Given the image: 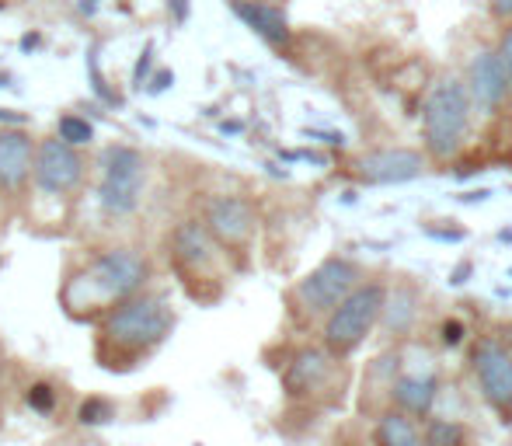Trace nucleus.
Masks as SVG:
<instances>
[{"label": "nucleus", "instance_id": "5701e85b", "mask_svg": "<svg viewBox=\"0 0 512 446\" xmlns=\"http://www.w3.org/2000/svg\"><path fill=\"white\" fill-rule=\"evenodd\" d=\"M88 74H91V88H95L98 98H105V102H119V98L105 88V77H102V70H98V53H95V49L88 53Z\"/></svg>", "mask_w": 512, "mask_h": 446}, {"label": "nucleus", "instance_id": "0eeeda50", "mask_svg": "<svg viewBox=\"0 0 512 446\" xmlns=\"http://www.w3.org/2000/svg\"><path fill=\"white\" fill-rule=\"evenodd\" d=\"M359 286V265L349 258H324L314 272H307L300 279V286L293 290V300L300 304V311L317 318V314H331L352 290Z\"/></svg>", "mask_w": 512, "mask_h": 446}, {"label": "nucleus", "instance_id": "dca6fc26", "mask_svg": "<svg viewBox=\"0 0 512 446\" xmlns=\"http://www.w3.org/2000/svg\"><path fill=\"white\" fill-rule=\"evenodd\" d=\"M436 377L429 373H408V377L394 380V405L401 415H425L436 401Z\"/></svg>", "mask_w": 512, "mask_h": 446}, {"label": "nucleus", "instance_id": "423d86ee", "mask_svg": "<svg viewBox=\"0 0 512 446\" xmlns=\"http://www.w3.org/2000/svg\"><path fill=\"white\" fill-rule=\"evenodd\" d=\"M84 164L81 150L63 143L60 136H46L35 140V161H32V185L42 199H70L84 182Z\"/></svg>", "mask_w": 512, "mask_h": 446}, {"label": "nucleus", "instance_id": "393cba45", "mask_svg": "<svg viewBox=\"0 0 512 446\" xmlns=\"http://www.w3.org/2000/svg\"><path fill=\"white\" fill-rule=\"evenodd\" d=\"M495 56H499L502 70H506V81H509V91H512V25L502 32V42H499V49H495Z\"/></svg>", "mask_w": 512, "mask_h": 446}, {"label": "nucleus", "instance_id": "f257e3e1", "mask_svg": "<svg viewBox=\"0 0 512 446\" xmlns=\"http://www.w3.org/2000/svg\"><path fill=\"white\" fill-rule=\"evenodd\" d=\"M150 279V258L140 248H105L91 262H84L70 279L63 283L60 300L70 318L77 321H98L105 311L119 307L122 300L136 297L147 290Z\"/></svg>", "mask_w": 512, "mask_h": 446}, {"label": "nucleus", "instance_id": "b1692460", "mask_svg": "<svg viewBox=\"0 0 512 446\" xmlns=\"http://www.w3.org/2000/svg\"><path fill=\"white\" fill-rule=\"evenodd\" d=\"M150 67H154V46L147 42V49H143L140 60H136V67H133V88H143V84H147Z\"/></svg>", "mask_w": 512, "mask_h": 446}, {"label": "nucleus", "instance_id": "412c9836", "mask_svg": "<svg viewBox=\"0 0 512 446\" xmlns=\"http://www.w3.org/2000/svg\"><path fill=\"white\" fill-rule=\"evenodd\" d=\"M422 443L425 446H464V429L450 419H432Z\"/></svg>", "mask_w": 512, "mask_h": 446}, {"label": "nucleus", "instance_id": "f03ea898", "mask_svg": "<svg viewBox=\"0 0 512 446\" xmlns=\"http://www.w3.org/2000/svg\"><path fill=\"white\" fill-rule=\"evenodd\" d=\"M175 332V311L164 293L140 290L98 318L95 352L105 370H129L157 352Z\"/></svg>", "mask_w": 512, "mask_h": 446}, {"label": "nucleus", "instance_id": "bb28decb", "mask_svg": "<svg viewBox=\"0 0 512 446\" xmlns=\"http://www.w3.org/2000/svg\"><path fill=\"white\" fill-rule=\"evenodd\" d=\"M460 338H464V325H460V321H446V325H443V342L457 345Z\"/></svg>", "mask_w": 512, "mask_h": 446}, {"label": "nucleus", "instance_id": "2eb2a0df", "mask_svg": "<svg viewBox=\"0 0 512 446\" xmlns=\"http://www.w3.org/2000/svg\"><path fill=\"white\" fill-rule=\"evenodd\" d=\"M331 352L324 349H300L297 356L290 359L286 366V391L290 394H314L328 384V373H331Z\"/></svg>", "mask_w": 512, "mask_h": 446}, {"label": "nucleus", "instance_id": "4468645a", "mask_svg": "<svg viewBox=\"0 0 512 446\" xmlns=\"http://www.w3.org/2000/svg\"><path fill=\"white\" fill-rule=\"evenodd\" d=\"M230 11L269 46H286L290 42V21H286V11L279 4H269V0H230Z\"/></svg>", "mask_w": 512, "mask_h": 446}, {"label": "nucleus", "instance_id": "39448f33", "mask_svg": "<svg viewBox=\"0 0 512 446\" xmlns=\"http://www.w3.org/2000/svg\"><path fill=\"white\" fill-rule=\"evenodd\" d=\"M387 286L380 283H359L335 311L328 314V325H324V345H328L331 356H349L359 345L366 342V335L373 332V325L384 314Z\"/></svg>", "mask_w": 512, "mask_h": 446}, {"label": "nucleus", "instance_id": "9b49d317", "mask_svg": "<svg viewBox=\"0 0 512 446\" xmlns=\"http://www.w3.org/2000/svg\"><path fill=\"white\" fill-rule=\"evenodd\" d=\"M474 377L495 408H512V356L492 338H481L471 352Z\"/></svg>", "mask_w": 512, "mask_h": 446}, {"label": "nucleus", "instance_id": "9d476101", "mask_svg": "<svg viewBox=\"0 0 512 446\" xmlns=\"http://www.w3.org/2000/svg\"><path fill=\"white\" fill-rule=\"evenodd\" d=\"M35 140L21 126H0V196L18 199L32 185Z\"/></svg>", "mask_w": 512, "mask_h": 446}, {"label": "nucleus", "instance_id": "4be33fe9", "mask_svg": "<svg viewBox=\"0 0 512 446\" xmlns=\"http://www.w3.org/2000/svg\"><path fill=\"white\" fill-rule=\"evenodd\" d=\"M25 405L39 415H53L56 408V387L53 384H32L25 394Z\"/></svg>", "mask_w": 512, "mask_h": 446}, {"label": "nucleus", "instance_id": "a211bd4d", "mask_svg": "<svg viewBox=\"0 0 512 446\" xmlns=\"http://www.w3.org/2000/svg\"><path fill=\"white\" fill-rule=\"evenodd\" d=\"M377 443L380 446H425L418 426L401 412H387L377 426Z\"/></svg>", "mask_w": 512, "mask_h": 446}, {"label": "nucleus", "instance_id": "f3484780", "mask_svg": "<svg viewBox=\"0 0 512 446\" xmlns=\"http://www.w3.org/2000/svg\"><path fill=\"white\" fill-rule=\"evenodd\" d=\"M415 314H418V293L408 290V286H398V290H387L384 300V325L391 328V335H405L411 325H415Z\"/></svg>", "mask_w": 512, "mask_h": 446}, {"label": "nucleus", "instance_id": "a878e982", "mask_svg": "<svg viewBox=\"0 0 512 446\" xmlns=\"http://www.w3.org/2000/svg\"><path fill=\"white\" fill-rule=\"evenodd\" d=\"M171 84H175V74H171V70H161L157 77H147V95H161V91H168Z\"/></svg>", "mask_w": 512, "mask_h": 446}, {"label": "nucleus", "instance_id": "6ab92c4d", "mask_svg": "<svg viewBox=\"0 0 512 446\" xmlns=\"http://www.w3.org/2000/svg\"><path fill=\"white\" fill-rule=\"evenodd\" d=\"M56 136H60L63 143H70V147H88V143H95V126H91L88 119H81L77 112H63L60 122H56Z\"/></svg>", "mask_w": 512, "mask_h": 446}, {"label": "nucleus", "instance_id": "c756f323", "mask_svg": "<svg viewBox=\"0 0 512 446\" xmlns=\"http://www.w3.org/2000/svg\"><path fill=\"white\" fill-rule=\"evenodd\" d=\"M171 4L178 7V21H185V14H189V7H185V0H171Z\"/></svg>", "mask_w": 512, "mask_h": 446}, {"label": "nucleus", "instance_id": "ddd939ff", "mask_svg": "<svg viewBox=\"0 0 512 446\" xmlns=\"http://www.w3.org/2000/svg\"><path fill=\"white\" fill-rule=\"evenodd\" d=\"M425 171V157L418 150L391 147V150H370L356 161V175L366 185H401L411 182Z\"/></svg>", "mask_w": 512, "mask_h": 446}, {"label": "nucleus", "instance_id": "7ed1b4c3", "mask_svg": "<svg viewBox=\"0 0 512 446\" xmlns=\"http://www.w3.org/2000/svg\"><path fill=\"white\" fill-rule=\"evenodd\" d=\"M147 189V157L129 143H112L102 150V178H98V210L108 220H126L140 210Z\"/></svg>", "mask_w": 512, "mask_h": 446}, {"label": "nucleus", "instance_id": "f8f14e48", "mask_svg": "<svg viewBox=\"0 0 512 446\" xmlns=\"http://www.w3.org/2000/svg\"><path fill=\"white\" fill-rule=\"evenodd\" d=\"M464 91H467V102H471V109H478L485 115H492L509 98L506 70H502L495 49H481V53L471 60Z\"/></svg>", "mask_w": 512, "mask_h": 446}, {"label": "nucleus", "instance_id": "1a4fd4ad", "mask_svg": "<svg viewBox=\"0 0 512 446\" xmlns=\"http://www.w3.org/2000/svg\"><path fill=\"white\" fill-rule=\"evenodd\" d=\"M168 255L185 279H216L220 244L209 237L203 220H182L168 237Z\"/></svg>", "mask_w": 512, "mask_h": 446}, {"label": "nucleus", "instance_id": "6e6552de", "mask_svg": "<svg viewBox=\"0 0 512 446\" xmlns=\"http://www.w3.org/2000/svg\"><path fill=\"white\" fill-rule=\"evenodd\" d=\"M203 227L209 230L220 251H230V255H244L255 241L258 230V217L255 206L244 196H213L203 210Z\"/></svg>", "mask_w": 512, "mask_h": 446}, {"label": "nucleus", "instance_id": "c85d7f7f", "mask_svg": "<svg viewBox=\"0 0 512 446\" xmlns=\"http://www.w3.org/2000/svg\"><path fill=\"white\" fill-rule=\"evenodd\" d=\"M0 122H11V126H21V115H14V112H7V109H0Z\"/></svg>", "mask_w": 512, "mask_h": 446}, {"label": "nucleus", "instance_id": "aec40b11", "mask_svg": "<svg viewBox=\"0 0 512 446\" xmlns=\"http://www.w3.org/2000/svg\"><path fill=\"white\" fill-rule=\"evenodd\" d=\"M115 415H119V408L108 398H102V394H91V398L81 401V408H77V422H81V426H108Z\"/></svg>", "mask_w": 512, "mask_h": 446}, {"label": "nucleus", "instance_id": "cd10ccee", "mask_svg": "<svg viewBox=\"0 0 512 446\" xmlns=\"http://www.w3.org/2000/svg\"><path fill=\"white\" fill-rule=\"evenodd\" d=\"M488 7H492L495 18L512 21V0H488Z\"/></svg>", "mask_w": 512, "mask_h": 446}, {"label": "nucleus", "instance_id": "20e7f679", "mask_svg": "<svg viewBox=\"0 0 512 446\" xmlns=\"http://www.w3.org/2000/svg\"><path fill=\"white\" fill-rule=\"evenodd\" d=\"M467 126H471V102H467V91L460 81L446 77L436 88L429 91V102H425L422 115V133L425 147L436 157H453L467 140Z\"/></svg>", "mask_w": 512, "mask_h": 446}]
</instances>
